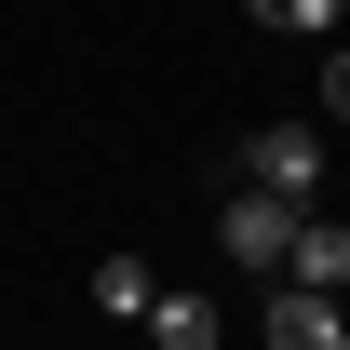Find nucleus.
Wrapping results in <instances>:
<instances>
[{"label":"nucleus","mask_w":350,"mask_h":350,"mask_svg":"<svg viewBox=\"0 0 350 350\" xmlns=\"http://www.w3.org/2000/svg\"><path fill=\"white\" fill-rule=\"evenodd\" d=\"M243 175H256L269 202H297V216H310V189H323L337 162H323V135H310V122H269L256 148H243Z\"/></svg>","instance_id":"nucleus-1"},{"label":"nucleus","mask_w":350,"mask_h":350,"mask_svg":"<svg viewBox=\"0 0 350 350\" xmlns=\"http://www.w3.org/2000/svg\"><path fill=\"white\" fill-rule=\"evenodd\" d=\"M216 256H229V269H283V256H297V202H269V189H243V202L216 216Z\"/></svg>","instance_id":"nucleus-2"},{"label":"nucleus","mask_w":350,"mask_h":350,"mask_svg":"<svg viewBox=\"0 0 350 350\" xmlns=\"http://www.w3.org/2000/svg\"><path fill=\"white\" fill-rule=\"evenodd\" d=\"M337 297H310V283H269V350H337Z\"/></svg>","instance_id":"nucleus-3"},{"label":"nucleus","mask_w":350,"mask_h":350,"mask_svg":"<svg viewBox=\"0 0 350 350\" xmlns=\"http://www.w3.org/2000/svg\"><path fill=\"white\" fill-rule=\"evenodd\" d=\"M283 269H297L310 297H337V283H350V229L337 216H297V256H283Z\"/></svg>","instance_id":"nucleus-4"},{"label":"nucleus","mask_w":350,"mask_h":350,"mask_svg":"<svg viewBox=\"0 0 350 350\" xmlns=\"http://www.w3.org/2000/svg\"><path fill=\"white\" fill-rule=\"evenodd\" d=\"M94 310H108V323H148V310H162V269H148V256H108V269H94Z\"/></svg>","instance_id":"nucleus-5"},{"label":"nucleus","mask_w":350,"mask_h":350,"mask_svg":"<svg viewBox=\"0 0 350 350\" xmlns=\"http://www.w3.org/2000/svg\"><path fill=\"white\" fill-rule=\"evenodd\" d=\"M229 323H216V297H162L148 310V350H216Z\"/></svg>","instance_id":"nucleus-6"},{"label":"nucleus","mask_w":350,"mask_h":350,"mask_svg":"<svg viewBox=\"0 0 350 350\" xmlns=\"http://www.w3.org/2000/svg\"><path fill=\"white\" fill-rule=\"evenodd\" d=\"M243 14H256V27H310V41L337 27V0H243Z\"/></svg>","instance_id":"nucleus-7"},{"label":"nucleus","mask_w":350,"mask_h":350,"mask_svg":"<svg viewBox=\"0 0 350 350\" xmlns=\"http://www.w3.org/2000/svg\"><path fill=\"white\" fill-rule=\"evenodd\" d=\"M323 108H337V122H350V41L323 54Z\"/></svg>","instance_id":"nucleus-8"},{"label":"nucleus","mask_w":350,"mask_h":350,"mask_svg":"<svg viewBox=\"0 0 350 350\" xmlns=\"http://www.w3.org/2000/svg\"><path fill=\"white\" fill-rule=\"evenodd\" d=\"M337 189H350V162H337Z\"/></svg>","instance_id":"nucleus-9"},{"label":"nucleus","mask_w":350,"mask_h":350,"mask_svg":"<svg viewBox=\"0 0 350 350\" xmlns=\"http://www.w3.org/2000/svg\"><path fill=\"white\" fill-rule=\"evenodd\" d=\"M337 350H350V337H337Z\"/></svg>","instance_id":"nucleus-10"}]
</instances>
